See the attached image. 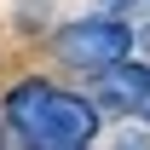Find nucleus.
Instances as JSON below:
<instances>
[{"instance_id":"nucleus-1","label":"nucleus","mask_w":150,"mask_h":150,"mask_svg":"<svg viewBox=\"0 0 150 150\" xmlns=\"http://www.w3.org/2000/svg\"><path fill=\"white\" fill-rule=\"evenodd\" d=\"M0 121L23 139V150H75L98 133V104L29 75L0 98Z\"/></svg>"},{"instance_id":"nucleus-2","label":"nucleus","mask_w":150,"mask_h":150,"mask_svg":"<svg viewBox=\"0 0 150 150\" xmlns=\"http://www.w3.org/2000/svg\"><path fill=\"white\" fill-rule=\"evenodd\" d=\"M133 52V23L121 12H98V18H75L69 29H58V58L69 64V69H110L121 58Z\"/></svg>"},{"instance_id":"nucleus-3","label":"nucleus","mask_w":150,"mask_h":150,"mask_svg":"<svg viewBox=\"0 0 150 150\" xmlns=\"http://www.w3.org/2000/svg\"><path fill=\"white\" fill-rule=\"evenodd\" d=\"M144 98H150V64H139V58H121L93 75V104L110 115H139Z\"/></svg>"},{"instance_id":"nucleus-4","label":"nucleus","mask_w":150,"mask_h":150,"mask_svg":"<svg viewBox=\"0 0 150 150\" xmlns=\"http://www.w3.org/2000/svg\"><path fill=\"white\" fill-rule=\"evenodd\" d=\"M110 150H150V139H144L139 127H121V133L110 139Z\"/></svg>"},{"instance_id":"nucleus-5","label":"nucleus","mask_w":150,"mask_h":150,"mask_svg":"<svg viewBox=\"0 0 150 150\" xmlns=\"http://www.w3.org/2000/svg\"><path fill=\"white\" fill-rule=\"evenodd\" d=\"M104 6H133V0H104Z\"/></svg>"},{"instance_id":"nucleus-6","label":"nucleus","mask_w":150,"mask_h":150,"mask_svg":"<svg viewBox=\"0 0 150 150\" xmlns=\"http://www.w3.org/2000/svg\"><path fill=\"white\" fill-rule=\"evenodd\" d=\"M139 115H144V121H150V98H144V110H139Z\"/></svg>"},{"instance_id":"nucleus-7","label":"nucleus","mask_w":150,"mask_h":150,"mask_svg":"<svg viewBox=\"0 0 150 150\" xmlns=\"http://www.w3.org/2000/svg\"><path fill=\"white\" fill-rule=\"evenodd\" d=\"M75 150H87V144H75Z\"/></svg>"},{"instance_id":"nucleus-8","label":"nucleus","mask_w":150,"mask_h":150,"mask_svg":"<svg viewBox=\"0 0 150 150\" xmlns=\"http://www.w3.org/2000/svg\"><path fill=\"white\" fill-rule=\"evenodd\" d=\"M144 40H150V35H144Z\"/></svg>"}]
</instances>
